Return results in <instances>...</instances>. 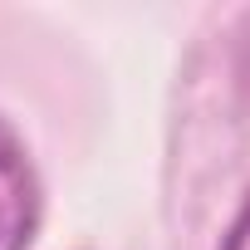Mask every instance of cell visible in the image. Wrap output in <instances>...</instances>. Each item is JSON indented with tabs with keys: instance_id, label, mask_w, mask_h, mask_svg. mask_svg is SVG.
Masks as SVG:
<instances>
[{
	"instance_id": "1",
	"label": "cell",
	"mask_w": 250,
	"mask_h": 250,
	"mask_svg": "<svg viewBox=\"0 0 250 250\" xmlns=\"http://www.w3.org/2000/svg\"><path fill=\"white\" fill-rule=\"evenodd\" d=\"M44 221V182L25 138L0 118V250H30Z\"/></svg>"
},
{
	"instance_id": "2",
	"label": "cell",
	"mask_w": 250,
	"mask_h": 250,
	"mask_svg": "<svg viewBox=\"0 0 250 250\" xmlns=\"http://www.w3.org/2000/svg\"><path fill=\"white\" fill-rule=\"evenodd\" d=\"M221 250H250V191H245L240 211L230 216V226H226V235H221Z\"/></svg>"
}]
</instances>
